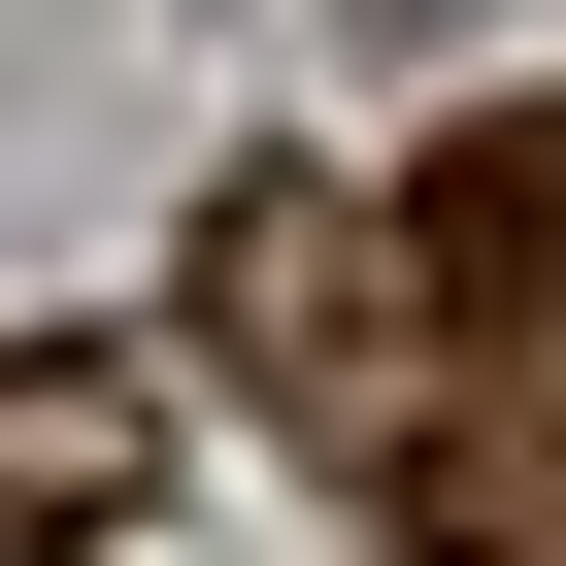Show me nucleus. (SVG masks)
<instances>
[{
  "mask_svg": "<svg viewBox=\"0 0 566 566\" xmlns=\"http://www.w3.org/2000/svg\"><path fill=\"white\" fill-rule=\"evenodd\" d=\"M134 500V367H0V566H67Z\"/></svg>",
  "mask_w": 566,
  "mask_h": 566,
  "instance_id": "f257e3e1",
  "label": "nucleus"
},
{
  "mask_svg": "<svg viewBox=\"0 0 566 566\" xmlns=\"http://www.w3.org/2000/svg\"><path fill=\"white\" fill-rule=\"evenodd\" d=\"M367 34H467V0H367Z\"/></svg>",
  "mask_w": 566,
  "mask_h": 566,
  "instance_id": "7ed1b4c3",
  "label": "nucleus"
},
{
  "mask_svg": "<svg viewBox=\"0 0 566 566\" xmlns=\"http://www.w3.org/2000/svg\"><path fill=\"white\" fill-rule=\"evenodd\" d=\"M433 301H500V334H566V134H500V167H433Z\"/></svg>",
  "mask_w": 566,
  "mask_h": 566,
  "instance_id": "f03ea898",
  "label": "nucleus"
}]
</instances>
